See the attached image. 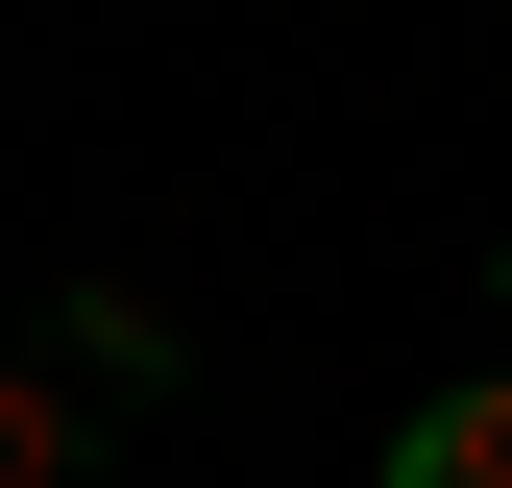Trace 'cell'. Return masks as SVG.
<instances>
[{"instance_id": "1", "label": "cell", "mask_w": 512, "mask_h": 488, "mask_svg": "<svg viewBox=\"0 0 512 488\" xmlns=\"http://www.w3.org/2000/svg\"><path fill=\"white\" fill-rule=\"evenodd\" d=\"M49 366H74V391H196V342H171L122 269H74V293H49Z\"/></svg>"}, {"instance_id": "2", "label": "cell", "mask_w": 512, "mask_h": 488, "mask_svg": "<svg viewBox=\"0 0 512 488\" xmlns=\"http://www.w3.org/2000/svg\"><path fill=\"white\" fill-rule=\"evenodd\" d=\"M391 488H512V366H464V391L391 415Z\"/></svg>"}, {"instance_id": "3", "label": "cell", "mask_w": 512, "mask_h": 488, "mask_svg": "<svg viewBox=\"0 0 512 488\" xmlns=\"http://www.w3.org/2000/svg\"><path fill=\"white\" fill-rule=\"evenodd\" d=\"M98 415H122V391H74V366H25V391H0V488H98Z\"/></svg>"}]
</instances>
